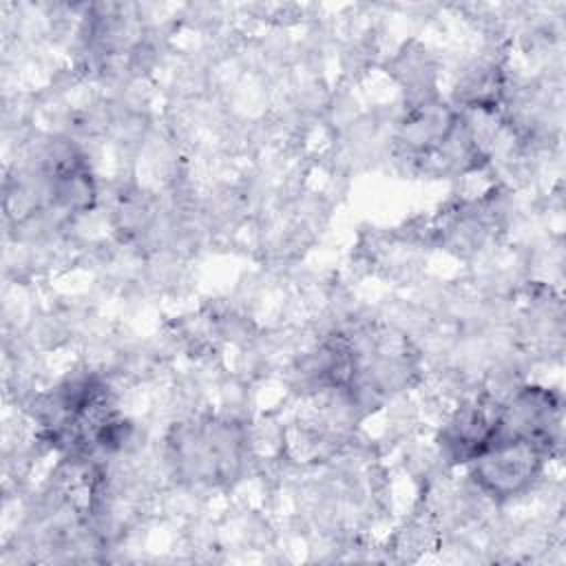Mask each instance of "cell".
I'll use <instances>...</instances> for the list:
<instances>
[{
	"label": "cell",
	"mask_w": 566,
	"mask_h": 566,
	"mask_svg": "<svg viewBox=\"0 0 566 566\" xmlns=\"http://www.w3.org/2000/svg\"><path fill=\"white\" fill-rule=\"evenodd\" d=\"M40 422L49 440L75 458L113 451L126 436L108 387L95 376L69 378L55 387L40 407Z\"/></svg>",
	"instance_id": "cell-1"
},
{
	"label": "cell",
	"mask_w": 566,
	"mask_h": 566,
	"mask_svg": "<svg viewBox=\"0 0 566 566\" xmlns=\"http://www.w3.org/2000/svg\"><path fill=\"white\" fill-rule=\"evenodd\" d=\"M168 449L170 462L181 478L201 484H221L239 473L245 436L232 420L197 418L175 429Z\"/></svg>",
	"instance_id": "cell-2"
},
{
	"label": "cell",
	"mask_w": 566,
	"mask_h": 566,
	"mask_svg": "<svg viewBox=\"0 0 566 566\" xmlns=\"http://www.w3.org/2000/svg\"><path fill=\"white\" fill-rule=\"evenodd\" d=\"M559 436V400L542 387H524L500 405L497 440L526 442L548 453Z\"/></svg>",
	"instance_id": "cell-3"
},
{
	"label": "cell",
	"mask_w": 566,
	"mask_h": 566,
	"mask_svg": "<svg viewBox=\"0 0 566 566\" xmlns=\"http://www.w3.org/2000/svg\"><path fill=\"white\" fill-rule=\"evenodd\" d=\"M542 453L533 444L500 440L471 462V478L491 497L506 500L526 491L542 469Z\"/></svg>",
	"instance_id": "cell-4"
},
{
	"label": "cell",
	"mask_w": 566,
	"mask_h": 566,
	"mask_svg": "<svg viewBox=\"0 0 566 566\" xmlns=\"http://www.w3.org/2000/svg\"><path fill=\"white\" fill-rule=\"evenodd\" d=\"M500 405L478 400L460 407L442 427L438 444L453 464H471L497 440Z\"/></svg>",
	"instance_id": "cell-5"
},
{
	"label": "cell",
	"mask_w": 566,
	"mask_h": 566,
	"mask_svg": "<svg viewBox=\"0 0 566 566\" xmlns=\"http://www.w3.org/2000/svg\"><path fill=\"white\" fill-rule=\"evenodd\" d=\"M44 179L51 201L71 212L88 210L95 201V184L84 155L69 146H55L44 161Z\"/></svg>",
	"instance_id": "cell-6"
},
{
	"label": "cell",
	"mask_w": 566,
	"mask_h": 566,
	"mask_svg": "<svg viewBox=\"0 0 566 566\" xmlns=\"http://www.w3.org/2000/svg\"><path fill=\"white\" fill-rule=\"evenodd\" d=\"M298 374L312 389H345L358 374V352L345 336H334L301 363Z\"/></svg>",
	"instance_id": "cell-7"
}]
</instances>
